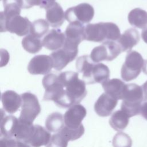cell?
Wrapping results in <instances>:
<instances>
[{"mask_svg": "<svg viewBox=\"0 0 147 147\" xmlns=\"http://www.w3.org/2000/svg\"><path fill=\"white\" fill-rule=\"evenodd\" d=\"M59 78L64 86L65 98L62 108L79 104L87 95L86 83L79 78L77 72L65 71L60 73Z\"/></svg>", "mask_w": 147, "mask_h": 147, "instance_id": "obj_1", "label": "cell"}, {"mask_svg": "<svg viewBox=\"0 0 147 147\" xmlns=\"http://www.w3.org/2000/svg\"><path fill=\"white\" fill-rule=\"evenodd\" d=\"M76 68L82 74L83 80L87 84H102L110 76L108 67L103 63L94 62L89 55L79 57L76 60Z\"/></svg>", "mask_w": 147, "mask_h": 147, "instance_id": "obj_2", "label": "cell"}, {"mask_svg": "<svg viewBox=\"0 0 147 147\" xmlns=\"http://www.w3.org/2000/svg\"><path fill=\"white\" fill-rule=\"evenodd\" d=\"M120 36L119 28L113 22L88 24L84 27V40L87 41L94 42H102L105 40L117 41Z\"/></svg>", "mask_w": 147, "mask_h": 147, "instance_id": "obj_3", "label": "cell"}, {"mask_svg": "<svg viewBox=\"0 0 147 147\" xmlns=\"http://www.w3.org/2000/svg\"><path fill=\"white\" fill-rule=\"evenodd\" d=\"M122 100L121 110L130 118L140 114L144 100L142 87L134 83L126 84Z\"/></svg>", "mask_w": 147, "mask_h": 147, "instance_id": "obj_4", "label": "cell"}, {"mask_svg": "<svg viewBox=\"0 0 147 147\" xmlns=\"http://www.w3.org/2000/svg\"><path fill=\"white\" fill-rule=\"evenodd\" d=\"M42 83L45 88L43 100H52L57 106L62 107L65 90L59 76L53 74H47L43 78Z\"/></svg>", "mask_w": 147, "mask_h": 147, "instance_id": "obj_5", "label": "cell"}, {"mask_svg": "<svg viewBox=\"0 0 147 147\" xmlns=\"http://www.w3.org/2000/svg\"><path fill=\"white\" fill-rule=\"evenodd\" d=\"M32 25L30 21L26 18L20 15L6 17L1 12V32L8 31L19 36H23L30 33Z\"/></svg>", "mask_w": 147, "mask_h": 147, "instance_id": "obj_6", "label": "cell"}, {"mask_svg": "<svg viewBox=\"0 0 147 147\" xmlns=\"http://www.w3.org/2000/svg\"><path fill=\"white\" fill-rule=\"evenodd\" d=\"M144 63V60L140 53L136 51H129L121 68V75L122 79L129 82L136 79L141 73Z\"/></svg>", "mask_w": 147, "mask_h": 147, "instance_id": "obj_7", "label": "cell"}, {"mask_svg": "<svg viewBox=\"0 0 147 147\" xmlns=\"http://www.w3.org/2000/svg\"><path fill=\"white\" fill-rule=\"evenodd\" d=\"M22 98L21 111L19 119L33 123L41 112V107L37 96L31 92H24L21 95Z\"/></svg>", "mask_w": 147, "mask_h": 147, "instance_id": "obj_8", "label": "cell"}, {"mask_svg": "<svg viewBox=\"0 0 147 147\" xmlns=\"http://www.w3.org/2000/svg\"><path fill=\"white\" fill-rule=\"evenodd\" d=\"M122 52L118 42L107 40L100 45L95 47L91 51L90 57L95 63L103 60L111 61L115 59Z\"/></svg>", "mask_w": 147, "mask_h": 147, "instance_id": "obj_9", "label": "cell"}, {"mask_svg": "<svg viewBox=\"0 0 147 147\" xmlns=\"http://www.w3.org/2000/svg\"><path fill=\"white\" fill-rule=\"evenodd\" d=\"M65 36V40L63 47L78 52L79 44L84 40V27L80 22H71L66 28Z\"/></svg>", "mask_w": 147, "mask_h": 147, "instance_id": "obj_10", "label": "cell"}, {"mask_svg": "<svg viewBox=\"0 0 147 147\" xmlns=\"http://www.w3.org/2000/svg\"><path fill=\"white\" fill-rule=\"evenodd\" d=\"M94 16L93 7L87 3H82L68 9L65 13V19L71 22H78L81 24L90 22Z\"/></svg>", "mask_w": 147, "mask_h": 147, "instance_id": "obj_11", "label": "cell"}, {"mask_svg": "<svg viewBox=\"0 0 147 147\" xmlns=\"http://www.w3.org/2000/svg\"><path fill=\"white\" fill-rule=\"evenodd\" d=\"M53 68V61L50 56L37 55L29 61L28 70L32 75H45Z\"/></svg>", "mask_w": 147, "mask_h": 147, "instance_id": "obj_12", "label": "cell"}, {"mask_svg": "<svg viewBox=\"0 0 147 147\" xmlns=\"http://www.w3.org/2000/svg\"><path fill=\"white\" fill-rule=\"evenodd\" d=\"M87 114L86 108L80 104L69 107L64 115L65 126L69 128H77L82 125V121Z\"/></svg>", "mask_w": 147, "mask_h": 147, "instance_id": "obj_13", "label": "cell"}, {"mask_svg": "<svg viewBox=\"0 0 147 147\" xmlns=\"http://www.w3.org/2000/svg\"><path fill=\"white\" fill-rule=\"evenodd\" d=\"M118 103V100L106 93H103L94 105L95 113L100 117L110 115Z\"/></svg>", "mask_w": 147, "mask_h": 147, "instance_id": "obj_14", "label": "cell"}, {"mask_svg": "<svg viewBox=\"0 0 147 147\" xmlns=\"http://www.w3.org/2000/svg\"><path fill=\"white\" fill-rule=\"evenodd\" d=\"M78 53L71 51L63 47L53 52L50 56L53 61V68L57 71H61L75 59Z\"/></svg>", "mask_w": 147, "mask_h": 147, "instance_id": "obj_15", "label": "cell"}, {"mask_svg": "<svg viewBox=\"0 0 147 147\" xmlns=\"http://www.w3.org/2000/svg\"><path fill=\"white\" fill-rule=\"evenodd\" d=\"M1 101L4 110L9 114L15 113L22 105L21 96L12 90L3 92Z\"/></svg>", "mask_w": 147, "mask_h": 147, "instance_id": "obj_16", "label": "cell"}, {"mask_svg": "<svg viewBox=\"0 0 147 147\" xmlns=\"http://www.w3.org/2000/svg\"><path fill=\"white\" fill-rule=\"evenodd\" d=\"M65 40V33H63L60 29H53L44 37L42 42V45L47 49L55 51L63 47Z\"/></svg>", "mask_w": 147, "mask_h": 147, "instance_id": "obj_17", "label": "cell"}, {"mask_svg": "<svg viewBox=\"0 0 147 147\" xmlns=\"http://www.w3.org/2000/svg\"><path fill=\"white\" fill-rule=\"evenodd\" d=\"M140 34L137 30L130 28L125 31L121 35L117 42L120 46L122 52L130 51L131 48L136 45L140 41Z\"/></svg>", "mask_w": 147, "mask_h": 147, "instance_id": "obj_18", "label": "cell"}, {"mask_svg": "<svg viewBox=\"0 0 147 147\" xmlns=\"http://www.w3.org/2000/svg\"><path fill=\"white\" fill-rule=\"evenodd\" d=\"M102 84L105 93L117 100H122L126 86V84L123 82L119 79L114 78L108 79Z\"/></svg>", "mask_w": 147, "mask_h": 147, "instance_id": "obj_19", "label": "cell"}, {"mask_svg": "<svg viewBox=\"0 0 147 147\" xmlns=\"http://www.w3.org/2000/svg\"><path fill=\"white\" fill-rule=\"evenodd\" d=\"M49 132L44 127L38 125H35L33 133L27 142V144L32 147L46 146L49 143L52 137Z\"/></svg>", "mask_w": 147, "mask_h": 147, "instance_id": "obj_20", "label": "cell"}, {"mask_svg": "<svg viewBox=\"0 0 147 147\" xmlns=\"http://www.w3.org/2000/svg\"><path fill=\"white\" fill-rule=\"evenodd\" d=\"M45 17L47 22L52 27L57 28L63 24L65 14L61 6L55 2L47 9Z\"/></svg>", "mask_w": 147, "mask_h": 147, "instance_id": "obj_21", "label": "cell"}, {"mask_svg": "<svg viewBox=\"0 0 147 147\" xmlns=\"http://www.w3.org/2000/svg\"><path fill=\"white\" fill-rule=\"evenodd\" d=\"M18 119L13 115H7L1 118V133L6 138H14Z\"/></svg>", "mask_w": 147, "mask_h": 147, "instance_id": "obj_22", "label": "cell"}, {"mask_svg": "<svg viewBox=\"0 0 147 147\" xmlns=\"http://www.w3.org/2000/svg\"><path fill=\"white\" fill-rule=\"evenodd\" d=\"M129 24L140 29H145L147 27V12L140 8L131 10L128 14Z\"/></svg>", "mask_w": 147, "mask_h": 147, "instance_id": "obj_23", "label": "cell"}, {"mask_svg": "<svg viewBox=\"0 0 147 147\" xmlns=\"http://www.w3.org/2000/svg\"><path fill=\"white\" fill-rule=\"evenodd\" d=\"M34 129V125L33 123L26 122L18 119L14 138L27 143L31 137Z\"/></svg>", "mask_w": 147, "mask_h": 147, "instance_id": "obj_24", "label": "cell"}, {"mask_svg": "<svg viewBox=\"0 0 147 147\" xmlns=\"http://www.w3.org/2000/svg\"><path fill=\"white\" fill-rule=\"evenodd\" d=\"M129 115L123 111L119 110L111 115L109 123L113 129L120 131L127 126L129 122Z\"/></svg>", "mask_w": 147, "mask_h": 147, "instance_id": "obj_25", "label": "cell"}, {"mask_svg": "<svg viewBox=\"0 0 147 147\" xmlns=\"http://www.w3.org/2000/svg\"><path fill=\"white\" fill-rule=\"evenodd\" d=\"M45 125L50 132H59L65 126L64 116L57 112L51 113L47 118Z\"/></svg>", "mask_w": 147, "mask_h": 147, "instance_id": "obj_26", "label": "cell"}, {"mask_svg": "<svg viewBox=\"0 0 147 147\" xmlns=\"http://www.w3.org/2000/svg\"><path fill=\"white\" fill-rule=\"evenodd\" d=\"M22 45L24 49L28 52L36 53L42 49V42L39 38L30 34L22 39Z\"/></svg>", "mask_w": 147, "mask_h": 147, "instance_id": "obj_27", "label": "cell"}, {"mask_svg": "<svg viewBox=\"0 0 147 147\" xmlns=\"http://www.w3.org/2000/svg\"><path fill=\"white\" fill-rule=\"evenodd\" d=\"M49 30V23L43 19L34 21L31 25L30 29V34L40 38L43 36Z\"/></svg>", "mask_w": 147, "mask_h": 147, "instance_id": "obj_28", "label": "cell"}, {"mask_svg": "<svg viewBox=\"0 0 147 147\" xmlns=\"http://www.w3.org/2000/svg\"><path fill=\"white\" fill-rule=\"evenodd\" d=\"M3 5L4 11L1 12L6 17L20 15L21 13V7L18 0H3Z\"/></svg>", "mask_w": 147, "mask_h": 147, "instance_id": "obj_29", "label": "cell"}, {"mask_svg": "<svg viewBox=\"0 0 147 147\" xmlns=\"http://www.w3.org/2000/svg\"><path fill=\"white\" fill-rule=\"evenodd\" d=\"M18 2L22 9H29L36 5L47 9L55 2V0H18Z\"/></svg>", "mask_w": 147, "mask_h": 147, "instance_id": "obj_30", "label": "cell"}, {"mask_svg": "<svg viewBox=\"0 0 147 147\" xmlns=\"http://www.w3.org/2000/svg\"><path fill=\"white\" fill-rule=\"evenodd\" d=\"M62 133L68 141H74L82 137L84 133V127L83 125L77 128H69L64 126L60 131Z\"/></svg>", "mask_w": 147, "mask_h": 147, "instance_id": "obj_31", "label": "cell"}, {"mask_svg": "<svg viewBox=\"0 0 147 147\" xmlns=\"http://www.w3.org/2000/svg\"><path fill=\"white\" fill-rule=\"evenodd\" d=\"M132 140L130 137L123 133L118 132L113 137V147H131Z\"/></svg>", "mask_w": 147, "mask_h": 147, "instance_id": "obj_32", "label": "cell"}, {"mask_svg": "<svg viewBox=\"0 0 147 147\" xmlns=\"http://www.w3.org/2000/svg\"><path fill=\"white\" fill-rule=\"evenodd\" d=\"M68 140L60 131L52 136L46 147H67Z\"/></svg>", "mask_w": 147, "mask_h": 147, "instance_id": "obj_33", "label": "cell"}, {"mask_svg": "<svg viewBox=\"0 0 147 147\" xmlns=\"http://www.w3.org/2000/svg\"><path fill=\"white\" fill-rule=\"evenodd\" d=\"M141 114L142 116L147 120V102L144 103L142 105L141 109Z\"/></svg>", "mask_w": 147, "mask_h": 147, "instance_id": "obj_34", "label": "cell"}, {"mask_svg": "<svg viewBox=\"0 0 147 147\" xmlns=\"http://www.w3.org/2000/svg\"><path fill=\"white\" fill-rule=\"evenodd\" d=\"M144 94V100L147 101V80L141 86Z\"/></svg>", "mask_w": 147, "mask_h": 147, "instance_id": "obj_35", "label": "cell"}, {"mask_svg": "<svg viewBox=\"0 0 147 147\" xmlns=\"http://www.w3.org/2000/svg\"><path fill=\"white\" fill-rule=\"evenodd\" d=\"M141 37L143 41L147 44V28H145L142 30L141 33Z\"/></svg>", "mask_w": 147, "mask_h": 147, "instance_id": "obj_36", "label": "cell"}, {"mask_svg": "<svg viewBox=\"0 0 147 147\" xmlns=\"http://www.w3.org/2000/svg\"><path fill=\"white\" fill-rule=\"evenodd\" d=\"M16 147H30V145L25 142L17 140V144Z\"/></svg>", "mask_w": 147, "mask_h": 147, "instance_id": "obj_37", "label": "cell"}, {"mask_svg": "<svg viewBox=\"0 0 147 147\" xmlns=\"http://www.w3.org/2000/svg\"><path fill=\"white\" fill-rule=\"evenodd\" d=\"M142 71L145 74L147 75V60H144V63L142 67Z\"/></svg>", "mask_w": 147, "mask_h": 147, "instance_id": "obj_38", "label": "cell"}]
</instances>
